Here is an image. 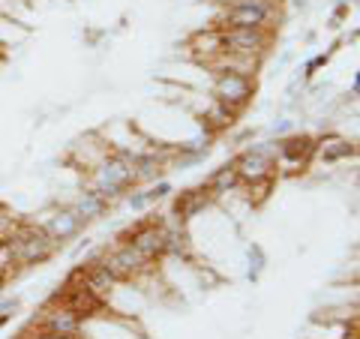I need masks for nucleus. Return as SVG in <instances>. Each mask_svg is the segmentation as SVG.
<instances>
[{"label": "nucleus", "mask_w": 360, "mask_h": 339, "mask_svg": "<svg viewBox=\"0 0 360 339\" xmlns=\"http://www.w3.org/2000/svg\"><path fill=\"white\" fill-rule=\"evenodd\" d=\"M135 184H139V174H135V156L117 153V156H108V160H103L96 165L94 192L103 196L105 201L117 198L120 192H127Z\"/></svg>", "instance_id": "1"}, {"label": "nucleus", "mask_w": 360, "mask_h": 339, "mask_svg": "<svg viewBox=\"0 0 360 339\" xmlns=\"http://www.w3.org/2000/svg\"><path fill=\"white\" fill-rule=\"evenodd\" d=\"M58 250V241L42 229V225H33V229H21L13 241H9V258L18 262L21 267H33L49 262Z\"/></svg>", "instance_id": "2"}, {"label": "nucleus", "mask_w": 360, "mask_h": 339, "mask_svg": "<svg viewBox=\"0 0 360 339\" xmlns=\"http://www.w3.org/2000/svg\"><path fill=\"white\" fill-rule=\"evenodd\" d=\"M276 13L274 0H234V4L225 9L222 27H258L264 30L270 25V18Z\"/></svg>", "instance_id": "3"}, {"label": "nucleus", "mask_w": 360, "mask_h": 339, "mask_svg": "<svg viewBox=\"0 0 360 339\" xmlns=\"http://www.w3.org/2000/svg\"><path fill=\"white\" fill-rule=\"evenodd\" d=\"M255 94V84L250 75H240V72H219L217 82H213V96H217V103L229 105L234 115L250 103Z\"/></svg>", "instance_id": "4"}, {"label": "nucleus", "mask_w": 360, "mask_h": 339, "mask_svg": "<svg viewBox=\"0 0 360 339\" xmlns=\"http://www.w3.org/2000/svg\"><path fill=\"white\" fill-rule=\"evenodd\" d=\"M267 30H258V27H222L219 33V51L222 54H262L267 49Z\"/></svg>", "instance_id": "5"}, {"label": "nucleus", "mask_w": 360, "mask_h": 339, "mask_svg": "<svg viewBox=\"0 0 360 339\" xmlns=\"http://www.w3.org/2000/svg\"><path fill=\"white\" fill-rule=\"evenodd\" d=\"M234 168H238V177L246 180V184H264L274 174V148H250L243 151L238 160H234Z\"/></svg>", "instance_id": "6"}, {"label": "nucleus", "mask_w": 360, "mask_h": 339, "mask_svg": "<svg viewBox=\"0 0 360 339\" xmlns=\"http://www.w3.org/2000/svg\"><path fill=\"white\" fill-rule=\"evenodd\" d=\"M148 264H150V262H148V258H144L139 250H135L132 243L117 246V250L111 252V255H105V262H103V267H105L115 279H132V276H139Z\"/></svg>", "instance_id": "7"}, {"label": "nucleus", "mask_w": 360, "mask_h": 339, "mask_svg": "<svg viewBox=\"0 0 360 339\" xmlns=\"http://www.w3.org/2000/svg\"><path fill=\"white\" fill-rule=\"evenodd\" d=\"M129 243L144 258H148V262H153V258L165 255V229H160V225H141V229L132 231V241Z\"/></svg>", "instance_id": "8"}, {"label": "nucleus", "mask_w": 360, "mask_h": 339, "mask_svg": "<svg viewBox=\"0 0 360 339\" xmlns=\"http://www.w3.org/2000/svg\"><path fill=\"white\" fill-rule=\"evenodd\" d=\"M42 229L60 243V241H66V237H75L78 231L84 229V222H82V217H78L72 207H63V210H58V213H51L49 222H45Z\"/></svg>", "instance_id": "9"}, {"label": "nucleus", "mask_w": 360, "mask_h": 339, "mask_svg": "<svg viewBox=\"0 0 360 339\" xmlns=\"http://www.w3.org/2000/svg\"><path fill=\"white\" fill-rule=\"evenodd\" d=\"M45 331H51V333H60V336H75L78 333V327H82V319L66 307V303H58V307H51V309H45Z\"/></svg>", "instance_id": "10"}, {"label": "nucleus", "mask_w": 360, "mask_h": 339, "mask_svg": "<svg viewBox=\"0 0 360 339\" xmlns=\"http://www.w3.org/2000/svg\"><path fill=\"white\" fill-rule=\"evenodd\" d=\"M207 201H210V189H207V186H195V189L180 192L177 201H174V213H177V219H180V222H186V219L198 217V213L207 207Z\"/></svg>", "instance_id": "11"}, {"label": "nucleus", "mask_w": 360, "mask_h": 339, "mask_svg": "<svg viewBox=\"0 0 360 339\" xmlns=\"http://www.w3.org/2000/svg\"><path fill=\"white\" fill-rule=\"evenodd\" d=\"M312 153H315V141L309 139V135H291V139L279 141V156H283V160L307 162Z\"/></svg>", "instance_id": "12"}, {"label": "nucleus", "mask_w": 360, "mask_h": 339, "mask_svg": "<svg viewBox=\"0 0 360 339\" xmlns=\"http://www.w3.org/2000/svg\"><path fill=\"white\" fill-rule=\"evenodd\" d=\"M115 276H111L108 274V270L103 267V262H99V264H90V267H84V286L90 288V291H96V295L99 298H108L111 295V288H115Z\"/></svg>", "instance_id": "13"}, {"label": "nucleus", "mask_w": 360, "mask_h": 339, "mask_svg": "<svg viewBox=\"0 0 360 339\" xmlns=\"http://www.w3.org/2000/svg\"><path fill=\"white\" fill-rule=\"evenodd\" d=\"M315 151H319V156L324 162H340V160H348V156H354V144L348 139H324L315 144Z\"/></svg>", "instance_id": "14"}, {"label": "nucleus", "mask_w": 360, "mask_h": 339, "mask_svg": "<svg viewBox=\"0 0 360 339\" xmlns=\"http://www.w3.org/2000/svg\"><path fill=\"white\" fill-rule=\"evenodd\" d=\"M238 168H234V162H225V165H219L217 172L210 174V180H207V189H210V196H225V192H231L234 186H238Z\"/></svg>", "instance_id": "15"}, {"label": "nucleus", "mask_w": 360, "mask_h": 339, "mask_svg": "<svg viewBox=\"0 0 360 339\" xmlns=\"http://www.w3.org/2000/svg\"><path fill=\"white\" fill-rule=\"evenodd\" d=\"M105 207H108V201H105L103 196H96L94 189H90V192H84V196H82V198H78L75 205H72V210L78 213V217H82V222H90V219L103 217V213H105Z\"/></svg>", "instance_id": "16"}, {"label": "nucleus", "mask_w": 360, "mask_h": 339, "mask_svg": "<svg viewBox=\"0 0 360 339\" xmlns=\"http://www.w3.org/2000/svg\"><path fill=\"white\" fill-rule=\"evenodd\" d=\"M205 123H207L210 132L225 129V127H231V123H234V111L229 105H222V103H213L207 108V115H205Z\"/></svg>", "instance_id": "17"}, {"label": "nucleus", "mask_w": 360, "mask_h": 339, "mask_svg": "<svg viewBox=\"0 0 360 339\" xmlns=\"http://www.w3.org/2000/svg\"><path fill=\"white\" fill-rule=\"evenodd\" d=\"M168 192H172V186H168V184H156L153 189L141 192V196H132L129 205H132V207H144V205H150V201H156V198H165Z\"/></svg>", "instance_id": "18"}, {"label": "nucleus", "mask_w": 360, "mask_h": 339, "mask_svg": "<svg viewBox=\"0 0 360 339\" xmlns=\"http://www.w3.org/2000/svg\"><path fill=\"white\" fill-rule=\"evenodd\" d=\"M264 270V252H262V246H250V279H258V274Z\"/></svg>", "instance_id": "19"}, {"label": "nucleus", "mask_w": 360, "mask_h": 339, "mask_svg": "<svg viewBox=\"0 0 360 339\" xmlns=\"http://www.w3.org/2000/svg\"><path fill=\"white\" fill-rule=\"evenodd\" d=\"M15 309H18V303L15 300H6V303H0V327H4L9 319L15 315Z\"/></svg>", "instance_id": "20"}, {"label": "nucleus", "mask_w": 360, "mask_h": 339, "mask_svg": "<svg viewBox=\"0 0 360 339\" xmlns=\"http://www.w3.org/2000/svg\"><path fill=\"white\" fill-rule=\"evenodd\" d=\"M6 262H13V258H9V241H0V267Z\"/></svg>", "instance_id": "21"}, {"label": "nucleus", "mask_w": 360, "mask_h": 339, "mask_svg": "<svg viewBox=\"0 0 360 339\" xmlns=\"http://www.w3.org/2000/svg\"><path fill=\"white\" fill-rule=\"evenodd\" d=\"M37 339H72V336H60V333H51V331H42Z\"/></svg>", "instance_id": "22"}, {"label": "nucleus", "mask_w": 360, "mask_h": 339, "mask_svg": "<svg viewBox=\"0 0 360 339\" xmlns=\"http://www.w3.org/2000/svg\"><path fill=\"white\" fill-rule=\"evenodd\" d=\"M4 282H6V267H0V288H4Z\"/></svg>", "instance_id": "23"}]
</instances>
